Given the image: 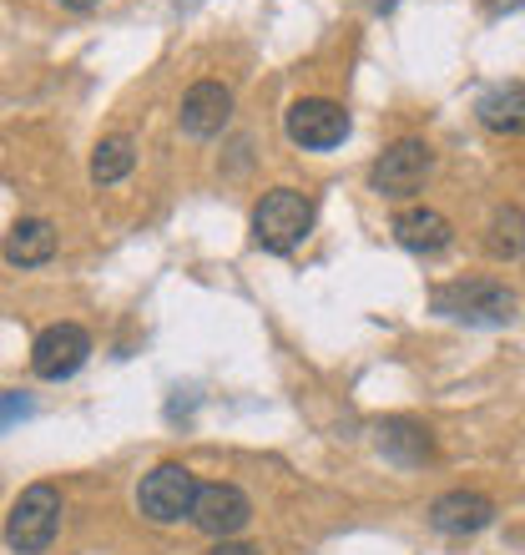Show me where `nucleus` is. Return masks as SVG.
<instances>
[{"label":"nucleus","instance_id":"nucleus-16","mask_svg":"<svg viewBox=\"0 0 525 555\" xmlns=\"http://www.w3.org/2000/svg\"><path fill=\"white\" fill-rule=\"evenodd\" d=\"M485 253L496 258V263H515L525 253V212L521 207H500L490 228H485Z\"/></svg>","mask_w":525,"mask_h":555},{"label":"nucleus","instance_id":"nucleus-15","mask_svg":"<svg viewBox=\"0 0 525 555\" xmlns=\"http://www.w3.org/2000/svg\"><path fill=\"white\" fill-rule=\"evenodd\" d=\"M131 167H137V142H131L127 132L102 137V142H97V152H91V182H97V188L121 182Z\"/></svg>","mask_w":525,"mask_h":555},{"label":"nucleus","instance_id":"nucleus-18","mask_svg":"<svg viewBox=\"0 0 525 555\" xmlns=\"http://www.w3.org/2000/svg\"><path fill=\"white\" fill-rule=\"evenodd\" d=\"M56 5H66V11H81V15H87V11H97L102 0H56Z\"/></svg>","mask_w":525,"mask_h":555},{"label":"nucleus","instance_id":"nucleus-17","mask_svg":"<svg viewBox=\"0 0 525 555\" xmlns=\"http://www.w3.org/2000/svg\"><path fill=\"white\" fill-rule=\"evenodd\" d=\"M207 555H262V551H253V545H243V541H218Z\"/></svg>","mask_w":525,"mask_h":555},{"label":"nucleus","instance_id":"nucleus-19","mask_svg":"<svg viewBox=\"0 0 525 555\" xmlns=\"http://www.w3.org/2000/svg\"><path fill=\"white\" fill-rule=\"evenodd\" d=\"M515 5H525V0H485V11L500 15V11H515Z\"/></svg>","mask_w":525,"mask_h":555},{"label":"nucleus","instance_id":"nucleus-5","mask_svg":"<svg viewBox=\"0 0 525 555\" xmlns=\"http://www.w3.org/2000/svg\"><path fill=\"white\" fill-rule=\"evenodd\" d=\"M197 490H203V485L192 480V469L167 460V465H157L152 475H142V485H137V511H142L152 526H177L182 515H192Z\"/></svg>","mask_w":525,"mask_h":555},{"label":"nucleus","instance_id":"nucleus-13","mask_svg":"<svg viewBox=\"0 0 525 555\" xmlns=\"http://www.w3.org/2000/svg\"><path fill=\"white\" fill-rule=\"evenodd\" d=\"M56 258V228L46 218H21L5 233V263L11 268H41Z\"/></svg>","mask_w":525,"mask_h":555},{"label":"nucleus","instance_id":"nucleus-2","mask_svg":"<svg viewBox=\"0 0 525 555\" xmlns=\"http://www.w3.org/2000/svg\"><path fill=\"white\" fill-rule=\"evenodd\" d=\"M313 233V203L293 188L262 192L253 207V243L262 253H293L304 237Z\"/></svg>","mask_w":525,"mask_h":555},{"label":"nucleus","instance_id":"nucleus-9","mask_svg":"<svg viewBox=\"0 0 525 555\" xmlns=\"http://www.w3.org/2000/svg\"><path fill=\"white\" fill-rule=\"evenodd\" d=\"M177 121H182V132L197 137V142L218 137L222 127L233 121V91L222 87V81H197V87L182 96V112H177Z\"/></svg>","mask_w":525,"mask_h":555},{"label":"nucleus","instance_id":"nucleus-14","mask_svg":"<svg viewBox=\"0 0 525 555\" xmlns=\"http://www.w3.org/2000/svg\"><path fill=\"white\" fill-rule=\"evenodd\" d=\"M475 117H481L485 132L496 137H521L525 132V87L521 81H505V87H490L475 106Z\"/></svg>","mask_w":525,"mask_h":555},{"label":"nucleus","instance_id":"nucleus-6","mask_svg":"<svg viewBox=\"0 0 525 555\" xmlns=\"http://www.w3.org/2000/svg\"><path fill=\"white\" fill-rule=\"evenodd\" d=\"M283 132L304 152H334L349 137V112L338 102H329V96H304V102H293L283 112Z\"/></svg>","mask_w":525,"mask_h":555},{"label":"nucleus","instance_id":"nucleus-10","mask_svg":"<svg viewBox=\"0 0 525 555\" xmlns=\"http://www.w3.org/2000/svg\"><path fill=\"white\" fill-rule=\"evenodd\" d=\"M496 520V500L481 495V490H445V495L430 505V526L439 535H475Z\"/></svg>","mask_w":525,"mask_h":555},{"label":"nucleus","instance_id":"nucleus-8","mask_svg":"<svg viewBox=\"0 0 525 555\" xmlns=\"http://www.w3.org/2000/svg\"><path fill=\"white\" fill-rule=\"evenodd\" d=\"M188 520L203 530V535H213V541H233L238 530L253 520V500L243 495L238 485L213 480V485H203V490H197Z\"/></svg>","mask_w":525,"mask_h":555},{"label":"nucleus","instance_id":"nucleus-11","mask_svg":"<svg viewBox=\"0 0 525 555\" xmlns=\"http://www.w3.org/2000/svg\"><path fill=\"white\" fill-rule=\"evenodd\" d=\"M394 243L409 253H439V248H450V218L445 212H435V207H405V212H394Z\"/></svg>","mask_w":525,"mask_h":555},{"label":"nucleus","instance_id":"nucleus-12","mask_svg":"<svg viewBox=\"0 0 525 555\" xmlns=\"http://www.w3.org/2000/svg\"><path fill=\"white\" fill-rule=\"evenodd\" d=\"M374 439H380V450L389 454L394 465H424V460L435 454L430 429H424L420 420H405V414H394V420L374 424Z\"/></svg>","mask_w":525,"mask_h":555},{"label":"nucleus","instance_id":"nucleus-3","mask_svg":"<svg viewBox=\"0 0 525 555\" xmlns=\"http://www.w3.org/2000/svg\"><path fill=\"white\" fill-rule=\"evenodd\" d=\"M61 530V490L56 485H26L5 515V545L15 555H41L51 551Z\"/></svg>","mask_w":525,"mask_h":555},{"label":"nucleus","instance_id":"nucleus-1","mask_svg":"<svg viewBox=\"0 0 525 555\" xmlns=\"http://www.w3.org/2000/svg\"><path fill=\"white\" fill-rule=\"evenodd\" d=\"M430 304H435V313L470 323V328H500V323L515 319L521 298L496 278H454V283H439Z\"/></svg>","mask_w":525,"mask_h":555},{"label":"nucleus","instance_id":"nucleus-4","mask_svg":"<svg viewBox=\"0 0 525 555\" xmlns=\"http://www.w3.org/2000/svg\"><path fill=\"white\" fill-rule=\"evenodd\" d=\"M435 172V152H430V142H420V137H399V142H389L374 157V167H369V188L380 192V197H389V203H405V197H414V192L424 188V177Z\"/></svg>","mask_w":525,"mask_h":555},{"label":"nucleus","instance_id":"nucleus-7","mask_svg":"<svg viewBox=\"0 0 525 555\" xmlns=\"http://www.w3.org/2000/svg\"><path fill=\"white\" fill-rule=\"evenodd\" d=\"M87 359H91V334L81 323H51V328H41L36 344H30V374L46 384L72 379Z\"/></svg>","mask_w":525,"mask_h":555}]
</instances>
